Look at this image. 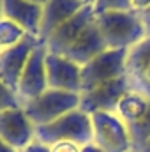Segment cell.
Returning <instances> with one entry per match:
<instances>
[{
  "instance_id": "obj_1",
  "label": "cell",
  "mask_w": 150,
  "mask_h": 152,
  "mask_svg": "<svg viewBox=\"0 0 150 152\" xmlns=\"http://www.w3.org/2000/svg\"><path fill=\"white\" fill-rule=\"evenodd\" d=\"M95 21L108 50H131L147 37L145 25L136 11L99 12Z\"/></svg>"
},
{
  "instance_id": "obj_2",
  "label": "cell",
  "mask_w": 150,
  "mask_h": 152,
  "mask_svg": "<svg viewBox=\"0 0 150 152\" xmlns=\"http://www.w3.org/2000/svg\"><path fill=\"white\" fill-rule=\"evenodd\" d=\"M36 140L48 147L60 143V142H69V143H76L79 147H85L94 142L92 118H90V115L83 113L79 108L73 110L50 124L37 126Z\"/></svg>"
},
{
  "instance_id": "obj_3",
  "label": "cell",
  "mask_w": 150,
  "mask_h": 152,
  "mask_svg": "<svg viewBox=\"0 0 150 152\" xmlns=\"http://www.w3.org/2000/svg\"><path fill=\"white\" fill-rule=\"evenodd\" d=\"M78 108H79V94L53 90V88H48L39 97H36L34 101L23 106L27 117L30 118V122L36 127L50 124Z\"/></svg>"
},
{
  "instance_id": "obj_4",
  "label": "cell",
  "mask_w": 150,
  "mask_h": 152,
  "mask_svg": "<svg viewBox=\"0 0 150 152\" xmlns=\"http://www.w3.org/2000/svg\"><path fill=\"white\" fill-rule=\"evenodd\" d=\"M129 50H106L81 66V92H88L103 83L125 76Z\"/></svg>"
},
{
  "instance_id": "obj_5",
  "label": "cell",
  "mask_w": 150,
  "mask_h": 152,
  "mask_svg": "<svg viewBox=\"0 0 150 152\" xmlns=\"http://www.w3.org/2000/svg\"><path fill=\"white\" fill-rule=\"evenodd\" d=\"M94 142L103 152H133V143L125 124L117 113L99 112L90 115Z\"/></svg>"
},
{
  "instance_id": "obj_6",
  "label": "cell",
  "mask_w": 150,
  "mask_h": 152,
  "mask_svg": "<svg viewBox=\"0 0 150 152\" xmlns=\"http://www.w3.org/2000/svg\"><path fill=\"white\" fill-rule=\"evenodd\" d=\"M46 55L48 50L44 46V42H41L37 48L32 51L21 78H20V85L16 90V97L21 104V108L39 97L42 92L48 90V80H46Z\"/></svg>"
},
{
  "instance_id": "obj_7",
  "label": "cell",
  "mask_w": 150,
  "mask_h": 152,
  "mask_svg": "<svg viewBox=\"0 0 150 152\" xmlns=\"http://www.w3.org/2000/svg\"><path fill=\"white\" fill-rule=\"evenodd\" d=\"M129 92L127 78L120 76L108 83H103L88 92L79 94V110L87 115H94L99 112L115 113L118 101L124 97V94Z\"/></svg>"
},
{
  "instance_id": "obj_8",
  "label": "cell",
  "mask_w": 150,
  "mask_h": 152,
  "mask_svg": "<svg viewBox=\"0 0 150 152\" xmlns=\"http://www.w3.org/2000/svg\"><path fill=\"white\" fill-rule=\"evenodd\" d=\"M39 44H41L39 37L27 34V37L23 39L20 44L0 51V78L14 94L18 90L21 73H23L32 51L37 48Z\"/></svg>"
},
{
  "instance_id": "obj_9",
  "label": "cell",
  "mask_w": 150,
  "mask_h": 152,
  "mask_svg": "<svg viewBox=\"0 0 150 152\" xmlns=\"http://www.w3.org/2000/svg\"><path fill=\"white\" fill-rule=\"evenodd\" d=\"M0 138L18 152L25 151L36 140V126L21 106L0 113Z\"/></svg>"
},
{
  "instance_id": "obj_10",
  "label": "cell",
  "mask_w": 150,
  "mask_h": 152,
  "mask_svg": "<svg viewBox=\"0 0 150 152\" xmlns=\"http://www.w3.org/2000/svg\"><path fill=\"white\" fill-rule=\"evenodd\" d=\"M125 78L129 90L150 99V36L129 50L125 60Z\"/></svg>"
},
{
  "instance_id": "obj_11",
  "label": "cell",
  "mask_w": 150,
  "mask_h": 152,
  "mask_svg": "<svg viewBox=\"0 0 150 152\" xmlns=\"http://www.w3.org/2000/svg\"><path fill=\"white\" fill-rule=\"evenodd\" d=\"M48 88L81 94V66L55 53L46 55Z\"/></svg>"
},
{
  "instance_id": "obj_12",
  "label": "cell",
  "mask_w": 150,
  "mask_h": 152,
  "mask_svg": "<svg viewBox=\"0 0 150 152\" xmlns=\"http://www.w3.org/2000/svg\"><path fill=\"white\" fill-rule=\"evenodd\" d=\"M94 20H95V9H94V5L81 7L71 20H67L62 27H58L50 37L44 41V46H46L48 53L62 55L71 46V42L81 34V30L90 21H94Z\"/></svg>"
},
{
  "instance_id": "obj_13",
  "label": "cell",
  "mask_w": 150,
  "mask_h": 152,
  "mask_svg": "<svg viewBox=\"0 0 150 152\" xmlns=\"http://www.w3.org/2000/svg\"><path fill=\"white\" fill-rule=\"evenodd\" d=\"M106 50H108V46L97 27V21L94 20L81 30V34L62 53V57L69 58L71 62H74L78 66H85L87 62H90L94 57H97L99 53H103Z\"/></svg>"
},
{
  "instance_id": "obj_14",
  "label": "cell",
  "mask_w": 150,
  "mask_h": 152,
  "mask_svg": "<svg viewBox=\"0 0 150 152\" xmlns=\"http://www.w3.org/2000/svg\"><path fill=\"white\" fill-rule=\"evenodd\" d=\"M81 7L85 5H81L78 0H50L48 4H44L39 27V41L44 42L58 27L71 20Z\"/></svg>"
},
{
  "instance_id": "obj_15",
  "label": "cell",
  "mask_w": 150,
  "mask_h": 152,
  "mask_svg": "<svg viewBox=\"0 0 150 152\" xmlns=\"http://www.w3.org/2000/svg\"><path fill=\"white\" fill-rule=\"evenodd\" d=\"M4 18L18 23L27 34L39 37L42 5L32 4L28 0H2Z\"/></svg>"
},
{
  "instance_id": "obj_16",
  "label": "cell",
  "mask_w": 150,
  "mask_h": 152,
  "mask_svg": "<svg viewBox=\"0 0 150 152\" xmlns=\"http://www.w3.org/2000/svg\"><path fill=\"white\" fill-rule=\"evenodd\" d=\"M150 108V99H147L145 96L138 94V92H125L124 97L118 101L115 113L120 117V120L125 126H131L134 122H138L140 118H143L145 113Z\"/></svg>"
},
{
  "instance_id": "obj_17",
  "label": "cell",
  "mask_w": 150,
  "mask_h": 152,
  "mask_svg": "<svg viewBox=\"0 0 150 152\" xmlns=\"http://www.w3.org/2000/svg\"><path fill=\"white\" fill-rule=\"evenodd\" d=\"M25 37H27V32L18 23L11 21L7 18L0 20V48L2 50H7V48L20 44Z\"/></svg>"
},
{
  "instance_id": "obj_18",
  "label": "cell",
  "mask_w": 150,
  "mask_h": 152,
  "mask_svg": "<svg viewBox=\"0 0 150 152\" xmlns=\"http://www.w3.org/2000/svg\"><path fill=\"white\" fill-rule=\"evenodd\" d=\"M131 136V143H133V152H138L147 142L150 140V108L145 113L143 118H140L138 122L125 126Z\"/></svg>"
},
{
  "instance_id": "obj_19",
  "label": "cell",
  "mask_w": 150,
  "mask_h": 152,
  "mask_svg": "<svg viewBox=\"0 0 150 152\" xmlns=\"http://www.w3.org/2000/svg\"><path fill=\"white\" fill-rule=\"evenodd\" d=\"M20 101L16 97V94L2 81L0 78V113L5 110H12V108H20Z\"/></svg>"
},
{
  "instance_id": "obj_20",
  "label": "cell",
  "mask_w": 150,
  "mask_h": 152,
  "mask_svg": "<svg viewBox=\"0 0 150 152\" xmlns=\"http://www.w3.org/2000/svg\"><path fill=\"white\" fill-rule=\"evenodd\" d=\"M94 9H95V14L106 12V11H133L131 0H97Z\"/></svg>"
},
{
  "instance_id": "obj_21",
  "label": "cell",
  "mask_w": 150,
  "mask_h": 152,
  "mask_svg": "<svg viewBox=\"0 0 150 152\" xmlns=\"http://www.w3.org/2000/svg\"><path fill=\"white\" fill-rule=\"evenodd\" d=\"M50 152H81V147L76 143H69V142H60L50 147Z\"/></svg>"
},
{
  "instance_id": "obj_22",
  "label": "cell",
  "mask_w": 150,
  "mask_h": 152,
  "mask_svg": "<svg viewBox=\"0 0 150 152\" xmlns=\"http://www.w3.org/2000/svg\"><path fill=\"white\" fill-rule=\"evenodd\" d=\"M21 152H50V147L44 145V143H39L37 140H34L25 151H21Z\"/></svg>"
},
{
  "instance_id": "obj_23",
  "label": "cell",
  "mask_w": 150,
  "mask_h": 152,
  "mask_svg": "<svg viewBox=\"0 0 150 152\" xmlns=\"http://www.w3.org/2000/svg\"><path fill=\"white\" fill-rule=\"evenodd\" d=\"M131 7L136 12H141V11L150 7V0H131Z\"/></svg>"
},
{
  "instance_id": "obj_24",
  "label": "cell",
  "mask_w": 150,
  "mask_h": 152,
  "mask_svg": "<svg viewBox=\"0 0 150 152\" xmlns=\"http://www.w3.org/2000/svg\"><path fill=\"white\" fill-rule=\"evenodd\" d=\"M138 14H140L141 21H143V25H145V32H147V36H150V7L149 9H145V11H141V12H138Z\"/></svg>"
},
{
  "instance_id": "obj_25",
  "label": "cell",
  "mask_w": 150,
  "mask_h": 152,
  "mask_svg": "<svg viewBox=\"0 0 150 152\" xmlns=\"http://www.w3.org/2000/svg\"><path fill=\"white\" fill-rule=\"evenodd\" d=\"M81 152H103L95 143H88V145H85V147H81Z\"/></svg>"
},
{
  "instance_id": "obj_26",
  "label": "cell",
  "mask_w": 150,
  "mask_h": 152,
  "mask_svg": "<svg viewBox=\"0 0 150 152\" xmlns=\"http://www.w3.org/2000/svg\"><path fill=\"white\" fill-rule=\"evenodd\" d=\"M0 152H18L16 149H12L11 145H7L2 138H0Z\"/></svg>"
},
{
  "instance_id": "obj_27",
  "label": "cell",
  "mask_w": 150,
  "mask_h": 152,
  "mask_svg": "<svg viewBox=\"0 0 150 152\" xmlns=\"http://www.w3.org/2000/svg\"><path fill=\"white\" fill-rule=\"evenodd\" d=\"M81 5H95V2L97 0H78Z\"/></svg>"
},
{
  "instance_id": "obj_28",
  "label": "cell",
  "mask_w": 150,
  "mask_h": 152,
  "mask_svg": "<svg viewBox=\"0 0 150 152\" xmlns=\"http://www.w3.org/2000/svg\"><path fill=\"white\" fill-rule=\"evenodd\" d=\"M138 152H150V140H149V142H147V143H145V145H143V147H141Z\"/></svg>"
},
{
  "instance_id": "obj_29",
  "label": "cell",
  "mask_w": 150,
  "mask_h": 152,
  "mask_svg": "<svg viewBox=\"0 0 150 152\" xmlns=\"http://www.w3.org/2000/svg\"><path fill=\"white\" fill-rule=\"evenodd\" d=\"M28 2H32V4H37V5H44V4H48L50 0H28Z\"/></svg>"
},
{
  "instance_id": "obj_30",
  "label": "cell",
  "mask_w": 150,
  "mask_h": 152,
  "mask_svg": "<svg viewBox=\"0 0 150 152\" xmlns=\"http://www.w3.org/2000/svg\"><path fill=\"white\" fill-rule=\"evenodd\" d=\"M4 18V12H2V0H0V20Z\"/></svg>"
},
{
  "instance_id": "obj_31",
  "label": "cell",
  "mask_w": 150,
  "mask_h": 152,
  "mask_svg": "<svg viewBox=\"0 0 150 152\" xmlns=\"http://www.w3.org/2000/svg\"><path fill=\"white\" fill-rule=\"evenodd\" d=\"M0 51H2V48H0Z\"/></svg>"
}]
</instances>
